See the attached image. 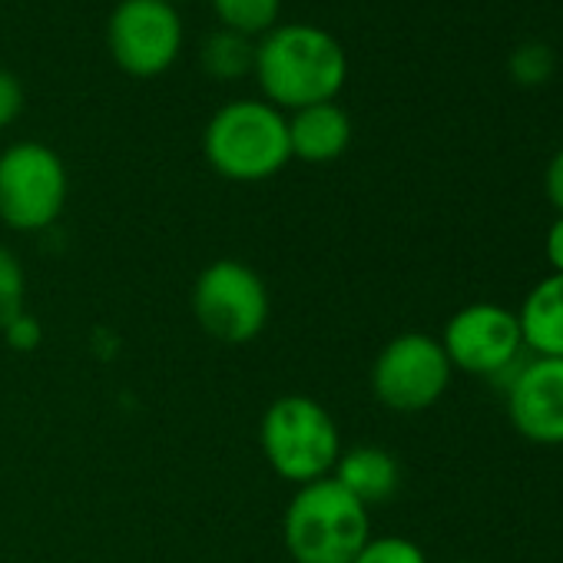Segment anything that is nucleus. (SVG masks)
Instances as JSON below:
<instances>
[{"label": "nucleus", "mask_w": 563, "mask_h": 563, "mask_svg": "<svg viewBox=\"0 0 563 563\" xmlns=\"http://www.w3.org/2000/svg\"><path fill=\"white\" fill-rule=\"evenodd\" d=\"M265 103L275 110H302L332 103L349 80L345 47L322 27L282 24L262 34L252 67Z\"/></svg>", "instance_id": "obj_1"}, {"label": "nucleus", "mask_w": 563, "mask_h": 563, "mask_svg": "<svg viewBox=\"0 0 563 563\" xmlns=\"http://www.w3.org/2000/svg\"><path fill=\"white\" fill-rule=\"evenodd\" d=\"M372 537V514L335 477L296 487L282 540L296 563H352Z\"/></svg>", "instance_id": "obj_2"}, {"label": "nucleus", "mask_w": 563, "mask_h": 563, "mask_svg": "<svg viewBox=\"0 0 563 563\" xmlns=\"http://www.w3.org/2000/svg\"><path fill=\"white\" fill-rule=\"evenodd\" d=\"M206 163L232 183H262L292 159L289 117L265 100H235L212 113L202 133Z\"/></svg>", "instance_id": "obj_3"}, {"label": "nucleus", "mask_w": 563, "mask_h": 563, "mask_svg": "<svg viewBox=\"0 0 563 563\" xmlns=\"http://www.w3.org/2000/svg\"><path fill=\"white\" fill-rule=\"evenodd\" d=\"M258 444L268 467L296 487L332 477L342 454L335 418L309 395L275 398L258 424Z\"/></svg>", "instance_id": "obj_4"}, {"label": "nucleus", "mask_w": 563, "mask_h": 563, "mask_svg": "<svg viewBox=\"0 0 563 563\" xmlns=\"http://www.w3.org/2000/svg\"><path fill=\"white\" fill-rule=\"evenodd\" d=\"M67 166L47 143L24 140L0 153V222L8 229H51L67 206Z\"/></svg>", "instance_id": "obj_5"}, {"label": "nucleus", "mask_w": 563, "mask_h": 563, "mask_svg": "<svg viewBox=\"0 0 563 563\" xmlns=\"http://www.w3.org/2000/svg\"><path fill=\"white\" fill-rule=\"evenodd\" d=\"M268 289L262 275L239 258L209 262L192 286V316L222 345H245L268 325Z\"/></svg>", "instance_id": "obj_6"}, {"label": "nucleus", "mask_w": 563, "mask_h": 563, "mask_svg": "<svg viewBox=\"0 0 563 563\" xmlns=\"http://www.w3.org/2000/svg\"><path fill=\"white\" fill-rule=\"evenodd\" d=\"M438 342L454 372L500 382V385L527 358L517 312H510L497 302H471V306L457 309L448 319Z\"/></svg>", "instance_id": "obj_7"}, {"label": "nucleus", "mask_w": 563, "mask_h": 563, "mask_svg": "<svg viewBox=\"0 0 563 563\" xmlns=\"http://www.w3.org/2000/svg\"><path fill=\"white\" fill-rule=\"evenodd\" d=\"M454 368L434 335H395L372 365V391L388 411L418 415L434 408L451 388Z\"/></svg>", "instance_id": "obj_8"}, {"label": "nucleus", "mask_w": 563, "mask_h": 563, "mask_svg": "<svg viewBox=\"0 0 563 563\" xmlns=\"http://www.w3.org/2000/svg\"><path fill=\"white\" fill-rule=\"evenodd\" d=\"M117 67L136 80L166 74L183 51V21L166 0H123L107 27Z\"/></svg>", "instance_id": "obj_9"}, {"label": "nucleus", "mask_w": 563, "mask_h": 563, "mask_svg": "<svg viewBox=\"0 0 563 563\" xmlns=\"http://www.w3.org/2000/svg\"><path fill=\"white\" fill-rule=\"evenodd\" d=\"M510 428L530 444H563V358L527 355L504 382Z\"/></svg>", "instance_id": "obj_10"}, {"label": "nucleus", "mask_w": 563, "mask_h": 563, "mask_svg": "<svg viewBox=\"0 0 563 563\" xmlns=\"http://www.w3.org/2000/svg\"><path fill=\"white\" fill-rule=\"evenodd\" d=\"M352 143V120L349 113L332 103H312L289 117V150L296 159L322 166L335 163Z\"/></svg>", "instance_id": "obj_11"}, {"label": "nucleus", "mask_w": 563, "mask_h": 563, "mask_svg": "<svg viewBox=\"0 0 563 563\" xmlns=\"http://www.w3.org/2000/svg\"><path fill=\"white\" fill-rule=\"evenodd\" d=\"M523 352L533 358H563V275L547 272L517 309Z\"/></svg>", "instance_id": "obj_12"}, {"label": "nucleus", "mask_w": 563, "mask_h": 563, "mask_svg": "<svg viewBox=\"0 0 563 563\" xmlns=\"http://www.w3.org/2000/svg\"><path fill=\"white\" fill-rule=\"evenodd\" d=\"M332 477L368 510L375 504H385L398 494L401 487V467L395 461V454H388L385 448L375 444H355V448H342Z\"/></svg>", "instance_id": "obj_13"}, {"label": "nucleus", "mask_w": 563, "mask_h": 563, "mask_svg": "<svg viewBox=\"0 0 563 563\" xmlns=\"http://www.w3.org/2000/svg\"><path fill=\"white\" fill-rule=\"evenodd\" d=\"M199 60H202V70L216 80H239V77L252 74V67H255V44H249V37H242V34L219 31V34L206 37Z\"/></svg>", "instance_id": "obj_14"}, {"label": "nucleus", "mask_w": 563, "mask_h": 563, "mask_svg": "<svg viewBox=\"0 0 563 563\" xmlns=\"http://www.w3.org/2000/svg\"><path fill=\"white\" fill-rule=\"evenodd\" d=\"M212 11L222 31L242 37H262L275 27L282 0H212Z\"/></svg>", "instance_id": "obj_15"}, {"label": "nucleus", "mask_w": 563, "mask_h": 563, "mask_svg": "<svg viewBox=\"0 0 563 563\" xmlns=\"http://www.w3.org/2000/svg\"><path fill=\"white\" fill-rule=\"evenodd\" d=\"M27 275L21 258L0 245V332H4L18 316L27 312Z\"/></svg>", "instance_id": "obj_16"}, {"label": "nucleus", "mask_w": 563, "mask_h": 563, "mask_svg": "<svg viewBox=\"0 0 563 563\" xmlns=\"http://www.w3.org/2000/svg\"><path fill=\"white\" fill-rule=\"evenodd\" d=\"M553 67H556V57L547 44L540 41H530V44H520L510 60H507V70H510V80L517 87H540L553 77Z\"/></svg>", "instance_id": "obj_17"}, {"label": "nucleus", "mask_w": 563, "mask_h": 563, "mask_svg": "<svg viewBox=\"0 0 563 563\" xmlns=\"http://www.w3.org/2000/svg\"><path fill=\"white\" fill-rule=\"evenodd\" d=\"M352 563H428V553L415 540L388 533V537H368V543L358 550Z\"/></svg>", "instance_id": "obj_18"}, {"label": "nucleus", "mask_w": 563, "mask_h": 563, "mask_svg": "<svg viewBox=\"0 0 563 563\" xmlns=\"http://www.w3.org/2000/svg\"><path fill=\"white\" fill-rule=\"evenodd\" d=\"M0 335L8 339V345H11L14 352H34V349H41V342H44V329H41V322H37L31 312L18 316Z\"/></svg>", "instance_id": "obj_19"}, {"label": "nucleus", "mask_w": 563, "mask_h": 563, "mask_svg": "<svg viewBox=\"0 0 563 563\" xmlns=\"http://www.w3.org/2000/svg\"><path fill=\"white\" fill-rule=\"evenodd\" d=\"M24 110V87L11 70H0V130H8Z\"/></svg>", "instance_id": "obj_20"}, {"label": "nucleus", "mask_w": 563, "mask_h": 563, "mask_svg": "<svg viewBox=\"0 0 563 563\" xmlns=\"http://www.w3.org/2000/svg\"><path fill=\"white\" fill-rule=\"evenodd\" d=\"M543 192L550 199V206L556 209V216H563V146L550 156L547 173H543Z\"/></svg>", "instance_id": "obj_21"}, {"label": "nucleus", "mask_w": 563, "mask_h": 563, "mask_svg": "<svg viewBox=\"0 0 563 563\" xmlns=\"http://www.w3.org/2000/svg\"><path fill=\"white\" fill-rule=\"evenodd\" d=\"M543 255L550 262V272L563 275V216H556L547 229V239H543Z\"/></svg>", "instance_id": "obj_22"}, {"label": "nucleus", "mask_w": 563, "mask_h": 563, "mask_svg": "<svg viewBox=\"0 0 563 563\" xmlns=\"http://www.w3.org/2000/svg\"><path fill=\"white\" fill-rule=\"evenodd\" d=\"M451 563H477V560H451Z\"/></svg>", "instance_id": "obj_23"}, {"label": "nucleus", "mask_w": 563, "mask_h": 563, "mask_svg": "<svg viewBox=\"0 0 563 563\" xmlns=\"http://www.w3.org/2000/svg\"><path fill=\"white\" fill-rule=\"evenodd\" d=\"M166 4H176V0H166Z\"/></svg>", "instance_id": "obj_24"}]
</instances>
